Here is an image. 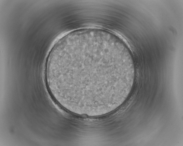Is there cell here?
Returning a JSON list of instances; mask_svg holds the SVG:
<instances>
[{
    "instance_id": "1",
    "label": "cell",
    "mask_w": 183,
    "mask_h": 146,
    "mask_svg": "<svg viewBox=\"0 0 183 146\" xmlns=\"http://www.w3.org/2000/svg\"><path fill=\"white\" fill-rule=\"evenodd\" d=\"M127 53L113 41L87 35L65 41L50 54L46 80L54 97L72 111L95 112L117 101L133 80Z\"/></svg>"
}]
</instances>
